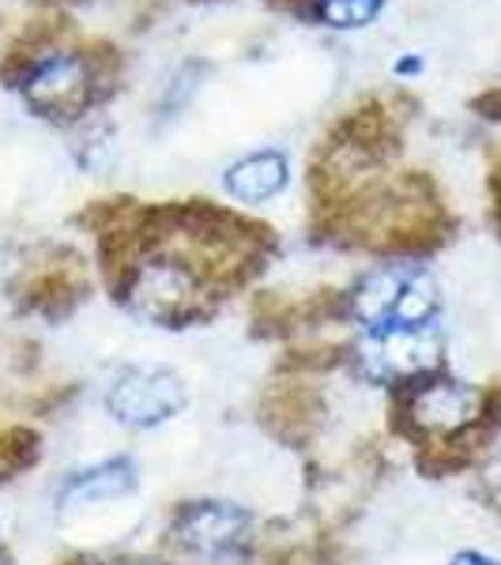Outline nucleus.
Here are the masks:
<instances>
[{
    "instance_id": "f257e3e1",
    "label": "nucleus",
    "mask_w": 501,
    "mask_h": 565,
    "mask_svg": "<svg viewBox=\"0 0 501 565\" xmlns=\"http://www.w3.org/2000/svg\"><path fill=\"white\" fill-rule=\"evenodd\" d=\"M351 317L366 335L441 321V290L418 264H385L370 271L351 295Z\"/></svg>"
},
{
    "instance_id": "f03ea898",
    "label": "nucleus",
    "mask_w": 501,
    "mask_h": 565,
    "mask_svg": "<svg viewBox=\"0 0 501 565\" xmlns=\"http://www.w3.org/2000/svg\"><path fill=\"white\" fill-rule=\"evenodd\" d=\"M185 399V381L167 366H125L106 385V412L129 430L170 423Z\"/></svg>"
},
{
    "instance_id": "7ed1b4c3",
    "label": "nucleus",
    "mask_w": 501,
    "mask_h": 565,
    "mask_svg": "<svg viewBox=\"0 0 501 565\" xmlns=\"http://www.w3.org/2000/svg\"><path fill=\"white\" fill-rule=\"evenodd\" d=\"M441 354H445L441 321L362 335V343H359L362 373H366L370 381H381V385L430 377V373L441 366Z\"/></svg>"
},
{
    "instance_id": "20e7f679",
    "label": "nucleus",
    "mask_w": 501,
    "mask_h": 565,
    "mask_svg": "<svg viewBox=\"0 0 501 565\" xmlns=\"http://www.w3.org/2000/svg\"><path fill=\"white\" fill-rule=\"evenodd\" d=\"M174 540L207 562H234L253 540V516L234 501H193L178 513Z\"/></svg>"
},
{
    "instance_id": "39448f33",
    "label": "nucleus",
    "mask_w": 501,
    "mask_h": 565,
    "mask_svg": "<svg viewBox=\"0 0 501 565\" xmlns=\"http://www.w3.org/2000/svg\"><path fill=\"white\" fill-rule=\"evenodd\" d=\"M90 90H95V72L79 53H50L34 61L23 76L26 103L53 121H72L84 114L90 106Z\"/></svg>"
},
{
    "instance_id": "423d86ee",
    "label": "nucleus",
    "mask_w": 501,
    "mask_h": 565,
    "mask_svg": "<svg viewBox=\"0 0 501 565\" xmlns=\"http://www.w3.org/2000/svg\"><path fill=\"white\" fill-rule=\"evenodd\" d=\"M482 396L463 381H423L412 396V418L426 434H457L479 418Z\"/></svg>"
},
{
    "instance_id": "0eeeda50",
    "label": "nucleus",
    "mask_w": 501,
    "mask_h": 565,
    "mask_svg": "<svg viewBox=\"0 0 501 565\" xmlns=\"http://www.w3.org/2000/svg\"><path fill=\"white\" fill-rule=\"evenodd\" d=\"M287 159L279 151H257V154H245L242 162H234L226 170L223 185L226 193L242 204H264V200L279 196L287 189Z\"/></svg>"
},
{
    "instance_id": "6e6552de",
    "label": "nucleus",
    "mask_w": 501,
    "mask_h": 565,
    "mask_svg": "<svg viewBox=\"0 0 501 565\" xmlns=\"http://www.w3.org/2000/svg\"><path fill=\"white\" fill-rule=\"evenodd\" d=\"M136 487V463L129 457H114L103 460L87 471H76V476L65 479L61 487V505H95V501H109L121 498Z\"/></svg>"
},
{
    "instance_id": "1a4fd4ad",
    "label": "nucleus",
    "mask_w": 501,
    "mask_h": 565,
    "mask_svg": "<svg viewBox=\"0 0 501 565\" xmlns=\"http://www.w3.org/2000/svg\"><path fill=\"white\" fill-rule=\"evenodd\" d=\"M377 12H381V0H317L313 4L317 20L328 26H340V31L366 26Z\"/></svg>"
},
{
    "instance_id": "9d476101",
    "label": "nucleus",
    "mask_w": 501,
    "mask_h": 565,
    "mask_svg": "<svg viewBox=\"0 0 501 565\" xmlns=\"http://www.w3.org/2000/svg\"><path fill=\"white\" fill-rule=\"evenodd\" d=\"M452 565H501V562L487 558V554H479V551H460L457 558H452Z\"/></svg>"
},
{
    "instance_id": "9b49d317",
    "label": "nucleus",
    "mask_w": 501,
    "mask_h": 565,
    "mask_svg": "<svg viewBox=\"0 0 501 565\" xmlns=\"http://www.w3.org/2000/svg\"><path fill=\"white\" fill-rule=\"evenodd\" d=\"M136 565H154V562H136Z\"/></svg>"
}]
</instances>
